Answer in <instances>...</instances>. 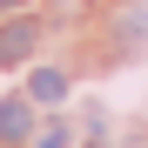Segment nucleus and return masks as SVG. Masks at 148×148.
Here are the masks:
<instances>
[{
    "label": "nucleus",
    "instance_id": "nucleus-3",
    "mask_svg": "<svg viewBox=\"0 0 148 148\" xmlns=\"http://www.w3.org/2000/svg\"><path fill=\"white\" fill-rule=\"evenodd\" d=\"M27 88H34V101H61V94H67V74H61V67H34Z\"/></svg>",
    "mask_w": 148,
    "mask_h": 148
},
{
    "label": "nucleus",
    "instance_id": "nucleus-4",
    "mask_svg": "<svg viewBox=\"0 0 148 148\" xmlns=\"http://www.w3.org/2000/svg\"><path fill=\"white\" fill-rule=\"evenodd\" d=\"M40 148H67V128H47V135H40Z\"/></svg>",
    "mask_w": 148,
    "mask_h": 148
},
{
    "label": "nucleus",
    "instance_id": "nucleus-1",
    "mask_svg": "<svg viewBox=\"0 0 148 148\" xmlns=\"http://www.w3.org/2000/svg\"><path fill=\"white\" fill-rule=\"evenodd\" d=\"M34 40H40L34 20H7V27H0V67H20V61L34 54Z\"/></svg>",
    "mask_w": 148,
    "mask_h": 148
},
{
    "label": "nucleus",
    "instance_id": "nucleus-5",
    "mask_svg": "<svg viewBox=\"0 0 148 148\" xmlns=\"http://www.w3.org/2000/svg\"><path fill=\"white\" fill-rule=\"evenodd\" d=\"M0 7H20V0H0Z\"/></svg>",
    "mask_w": 148,
    "mask_h": 148
},
{
    "label": "nucleus",
    "instance_id": "nucleus-2",
    "mask_svg": "<svg viewBox=\"0 0 148 148\" xmlns=\"http://www.w3.org/2000/svg\"><path fill=\"white\" fill-rule=\"evenodd\" d=\"M27 128H34L27 101H0V141H27Z\"/></svg>",
    "mask_w": 148,
    "mask_h": 148
}]
</instances>
